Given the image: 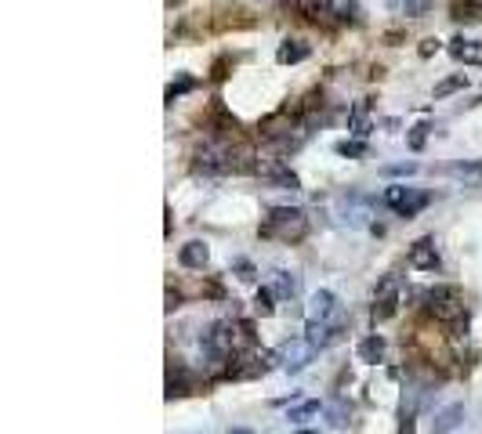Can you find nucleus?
Listing matches in <instances>:
<instances>
[{"label": "nucleus", "instance_id": "2f4dec72", "mask_svg": "<svg viewBox=\"0 0 482 434\" xmlns=\"http://www.w3.org/2000/svg\"><path fill=\"white\" fill-rule=\"evenodd\" d=\"M396 286H399V278L396 275H384V283L377 286V297H391V293H396Z\"/></svg>", "mask_w": 482, "mask_h": 434}, {"label": "nucleus", "instance_id": "a878e982", "mask_svg": "<svg viewBox=\"0 0 482 434\" xmlns=\"http://www.w3.org/2000/svg\"><path fill=\"white\" fill-rule=\"evenodd\" d=\"M338 156L359 160V156H367V145L363 141H338Z\"/></svg>", "mask_w": 482, "mask_h": 434}, {"label": "nucleus", "instance_id": "4468645a", "mask_svg": "<svg viewBox=\"0 0 482 434\" xmlns=\"http://www.w3.org/2000/svg\"><path fill=\"white\" fill-rule=\"evenodd\" d=\"M330 15L338 22H359L363 11H359V0H330Z\"/></svg>", "mask_w": 482, "mask_h": 434}, {"label": "nucleus", "instance_id": "2eb2a0df", "mask_svg": "<svg viewBox=\"0 0 482 434\" xmlns=\"http://www.w3.org/2000/svg\"><path fill=\"white\" fill-rule=\"evenodd\" d=\"M323 413H326V420H330V427H348V416H352V406L345 398H338V401H330V406H323Z\"/></svg>", "mask_w": 482, "mask_h": 434}, {"label": "nucleus", "instance_id": "dca6fc26", "mask_svg": "<svg viewBox=\"0 0 482 434\" xmlns=\"http://www.w3.org/2000/svg\"><path fill=\"white\" fill-rule=\"evenodd\" d=\"M391 8H399L406 18H420V15H428L432 11V0H388Z\"/></svg>", "mask_w": 482, "mask_h": 434}, {"label": "nucleus", "instance_id": "bb28decb", "mask_svg": "<svg viewBox=\"0 0 482 434\" xmlns=\"http://www.w3.org/2000/svg\"><path fill=\"white\" fill-rule=\"evenodd\" d=\"M425 138H428V123H417V127L410 131V138H406V145L413 152H420V148H425Z\"/></svg>", "mask_w": 482, "mask_h": 434}, {"label": "nucleus", "instance_id": "5701e85b", "mask_svg": "<svg viewBox=\"0 0 482 434\" xmlns=\"http://www.w3.org/2000/svg\"><path fill=\"white\" fill-rule=\"evenodd\" d=\"M410 196H413V189H406V184H391V189L384 192V203H388L391 210H403V206L410 203Z\"/></svg>", "mask_w": 482, "mask_h": 434}, {"label": "nucleus", "instance_id": "c9c22d12", "mask_svg": "<svg viewBox=\"0 0 482 434\" xmlns=\"http://www.w3.org/2000/svg\"><path fill=\"white\" fill-rule=\"evenodd\" d=\"M297 434H319V430H297Z\"/></svg>", "mask_w": 482, "mask_h": 434}, {"label": "nucleus", "instance_id": "72a5a7b5", "mask_svg": "<svg viewBox=\"0 0 482 434\" xmlns=\"http://www.w3.org/2000/svg\"><path fill=\"white\" fill-rule=\"evenodd\" d=\"M178 304H182V297H178V293H167V312H174Z\"/></svg>", "mask_w": 482, "mask_h": 434}, {"label": "nucleus", "instance_id": "6e6552de", "mask_svg": "<svg viewBox=\"0 0 482 434\" xmlns=\"http://www.w3.org/2000/svg\"><path fill=\"white\" fill-rule=\"evenodd\" d=\"M309 54H312V47L305 40H283L280 51H276V61L280 66H297V61H305Z\"/></svg>", "mask_w": 482, "mask_h": 434}, {"label": "nucleus", "instance_id": "cd10ccee", "mask_svg": "<svg viewBox=\"0 0 482 434\" xmlns=\"http://www.w3.org/2000/svg\"><path fill=\"white\" fill-rule=\"evenodd\" d=\"M316 413H319V401H301V406L290 409V420H309V416H316Z\"/></svg>", "mask_w": 482, "mask_h": 434}, {"label": "nucleus", "instance_id": "7c9ffc66", "mask_svg": "<svg viewBox=\"0 0 482 434\" xmlns=\"http://www.w3.org/2000/svg\"><path fill=\"white\" fill-rule=\"evenodd\" d=\"M435 51H439V40H435V37H425V40H420V47H417L420 58H432Z\"/></svg>", "mask_w": 482, "mask_h": 434}, {"label": "nucleus", "instance_id": "393cba45", "mask_svg": "<svg viewBox=\"0 0 482 434\" xmlns=\"http://www.w3.org/2000/svg\"><path fill=\"white\" fill-rule=\"evenodd\" d=\"M232 271H236V278H243V283H254V278H258V268H254L247 257H236V261H232Z\"/></svg>", "mask_w": 482, "mask_h": 434}, {"label": "nucleus", "instance_id": "1a4fd4ad", "mask_svg": "<svg viewBox=\"0 0 482 434\" xmlns=\"http://www.w3.org/2000/svg\"><path fill=\"white\" fill-rule=\"evenodd\" d=\"M355 355H359V362L377 365V362L384 358V336H377V333L363 336V340H359V348H355Z\"/></svg>", "mask_w": 482, "mask_h": 434}, {"label": "nucleus", "instance_id": "4be33fe9", "mask_svg": "<svg viewBox=\"0 0 482 434\" xmlns=\"http://www.w3.org/2000/svg\"><path fill=\"white\" fill-rule=\"evenodd\" d=\"M396 307H399V297H396V293H391V297H374V319H377V322L391 319V315H396Z\"/></svg>", "mask_w": 482, "mask_h": 434}, {"label": "nucleus", "instance_id": "9b49d317", "mask_svg": "<svg viewBox=\"0 0 482 434\" xmlns=\"http://www.w3.org/2000/svg\"><path fill=\"white\" fill-rule=\"evenodd\" d=\"M348 131H352L355 138H367V134H370V102H367V98L352 105V116H348Z\"/></svg>", "mask_w": 482, "mask_h": 434}, {"label": "nucleus", "instance_id": "c85d7f7f", "mask_svg": "<svg viewBox=\"0 0 482 434\" xmlns=\"http://www.w3.org/2000/svg\"><path fill=\"white\" fill-rule=\"evenodd\" d=\"M193 87H196V83H193L189 76H182V80H174V83L167 87V102H174L178 95H185V90H193Z\"/></svg>", "mask_w": 482, "mask_h": 434}, {"label": "nucleus", "instance_id": "7ed1b4c3", "mask_svg": "<svg viewBox=\"0 0 482 434\" xmlns=\"http://www.w3.org/2000/svg\"><path fill=\"white\" fill-rule=\"evenodd\" d=\"M261 373H268V369H265L261 355H251V351H236L225 365L229 380H251V377H261Z\"/></svg>", "mask_w": 482, "mask_h": 434}, {"label": "nucleus", "instance_id": "6ab92c4d", "mask_svg": "<svg viewBox=\"0 0 482 434\" xmlns=\"http://www.w3.org/2000/svg\"><path fill=\"white\" fill-rule=\"evenodd\" d=\"M297 11L312 22H319L323 15H330V0H297Z\"/></svg>", "mask_w": 482, "mask_h": 434}, {"label": "nucleus", "instance_id": "39448f33", "mask_svg": "<svg viewBox=\"0 0 482 434\" xmlns=\"http://www.w3.org/2000/svg\"><path fill=\"white\" fill-rule=\"evenodd\" d=\"M338 315V297L330 293V290H316L312 293V300H309V319H316V322H330Z\"/></svg>", "mask_w": 482, "mask_h": 434}, {"label": "nucleus", "instance_id": "0eeeda50", "mask_svg": "<svg viewBox=\"0 0 482 434\" xmlns=\"http://www.w3.org/2000/svg\"><path fill=\"white\" fill-rule=\"evenodd\" d=\"M461 420H464V401H449L446 409H439V413H435V420H432V434H449L454 427H461Z\"/></svg>", "mask_w": 482, "mask_h": 434}, {"label": "nucleus", "instance_id": "473e14b6", "mask_svg": "<svg viewBox=\"0 0 482 434\" xmlns=\"http://www.w3.org/2000/svg\"><path fill=\"white\" fill-rule=\"evenodd\" d=\"M454 174H475V177H482V163H457Z\"/></svg>", "mask_w": 482, "mask_h": 434}, {"label": "nucleus", "instance_id": "423d86ee", "mask_svg": "<svg viewBox=\"0 0 482 434\" xmlns=\"http://www.w3.org/2000/svg\"><path fill=\"white\" fill-rule=\"evenodd\" d=\"M312 355H316V348L309 344V340H294V344L283 348V365L290 369V373H297V369H305L312 362Z\"/></svg>", "mask_w": 482, "mask_h": 434}, {"label": "nucleus", "instance_id": "f03ea898", "mask_svg": "<svg viewBox=\"0 0 482 434\" xmlns=\"http://www.w3.org/2000/svg\"><path fill=\"white\" fill-rule=\"evenodd\" d=\"M428 307H432V315L439 319V322H461V319H468L464 315V300H461V293L454 290V286H435V290H428Z\"/></svg>", "mask_w": 482, "mask_h": 434}, {"label": "nucleus", "instance_id": "f3484780", "mask_svg": "<svg viewBox=\"0 0 482 434\" xmlns=\"http://www.w3.org/2000/svg\"><path fill=\"white\" fill-rule=\"evenodd\" d=\"M297 290H301V278L294 275V271H276V293L280 297H297Z\"/></svg>", "mask_w": 482, "mask_h": 434}, {"label": "nucleus", "instance_id": "ddd939ff", "mask_svg": "<svg viewBox=\"0 0 482 434\" xmlns=\"http://www.w3.org/2000/svg\"><path fill=\"white\" fill-rule=\"evenodd\" d=\"M449 54H454L457 61H482V51H478V44L475 40H464V37H457V40H449Z\"/></svg>", "mask_w": 482, "mask_h": 434}, {"label": "nucleus", "instance_id": "b1692460", "mask_svg": "<svg viewBox=\"0 0 482 434\" xmlns=\"http://www.w3.org/2000/svg\"><path fill=\"white\" fill-rule=\"evenodd\" d=\"M425 206H428V196L413 189V196H410V203H406V206L399 210V217H406V221H410V217H417V213L425 210Z\"/></svg>", "mask_w": 482, "mask_h": 434}, {"label": "nucleus", "instance_id": "aec40b11", "mask_svg": "<svg viewBox=\"0 0 482 434\" xmlns=\"http://www.w3.org/2000/svg\"><path fill=\"white\" fill-rule=\"evenodd\" d=\"M449 11H454L457 22H471V18L482 15V4H478V0H454V8H449Z\"/></svg>", "mask_w": 482, "mask_h": 434}, {"label": "nucleus", "instance_id": "9d476101", "mask_svg": "<svg viewBox=\"0 0 482 434\" xmlns=\"http://www.w3.org/2000/svg\"><path fill=\"white\" fill-rule=\"evenodd\" d=\"M207 257H210V250H207V242H200V239L185 242L182 250H178V261H182V268H203Z\"/></svg>", "mask_w": 482, "mask_h": 434}, {"label": "nucleus", "instance_id": "f8f14e48", "mask_svg": "<svg viewBox=\"0 0 482 434\" xmlns=\"http://www.w3.org/2000/svg\"><path fill=\"white\" fill-rule=\"evenodd\" d=\"M305 340L319 351V348H326V344H334L338 333H334V326H330V322H316V319H309V333H305Z\"/></svg>", "mask_w": 482, "mask_h": 434}, {"label": "nucleus", "instance_id": "c756f323", "mask_svg": "<svg viewBox=\"0 0 482 434\" xmlns=\"http://www.w3.org/2000/svg\"><path fill=\"white\" fill-rule=\"evenodd\" d=\"M384 174H391V177H410V174H417V163H396V167H384Z\"/></svg>", "mask_w": 482, "mask_h": 434}, {"label": "nucleus", "instance_id": "a211bd4d", "mask_svg": "<svg viewBox=\"0 0 482 434\" xmlns=\"http://www.w3.org/2000/svg\"><path fill=\"white\" fill-rule=\"evenodd\" d=\"M272 300H276V290H268V286H261V290L254 293V312H258L261 319H268V315L276 312V304H272Z\"/></svg>", "mask_w": 482, "mask_h": 434}, {"label": "nucleus", "instance_id": "412c9836", "mask_svg": "<svg viewBox=\"0 0 482 434\" xmlns=\"http://www.w3.org/2000/svg\"><path fill=\"white\" fill-rule=\"evenodd\" d=\"M468 87V76L464 73H454V76H446L435 83V98H446V95H454V90H464Z\"/></svg>", "mask_w": 482, "mask_h": 434}, {"label": "nucleus", "instance_id": "f704fd0d", "mask_svg": "<svg viewBox=\"0 0 482 434\" xmlns=\"http://www.w3.org/2000/svg\"><path fill=\"white\" fill-rule=\"evenodd\" d=\"M178 4H185V0H167V8H178Z\"/></svg>", "mask_w": 482, "mask_h": 434}, {"label": "nucleus", "instance_id": "20e7f679", "mask_svg": "<svg viewBox=\"0 0 482 434\" xmlns=\"http://www.w3.org/2000/svg\"><path fill=\"white\" fill-rule=\"evenodd\" d=\"M410 268L417 271H435L439 268V254H435V239L432 235H420L413 246H410V254H406Z\"/></svg>", "mask_w": 482, "mask_h": 434}, {"label": "nucleus", "instance_id": "f257e3e1", "mask_svg": "<svg viewBox=\"0 0 482 434\" xmlns=\"http://www.w3.org/2000/svg\"><path fill=\"white\" fill-rule=\"evenodd\" d=\"M258 235L261 239H280V242H301L309 235V217L297 206H276V210H268Z\"/></svg>", "mask_w": 482, "mask_h": 434}]
</instances>
